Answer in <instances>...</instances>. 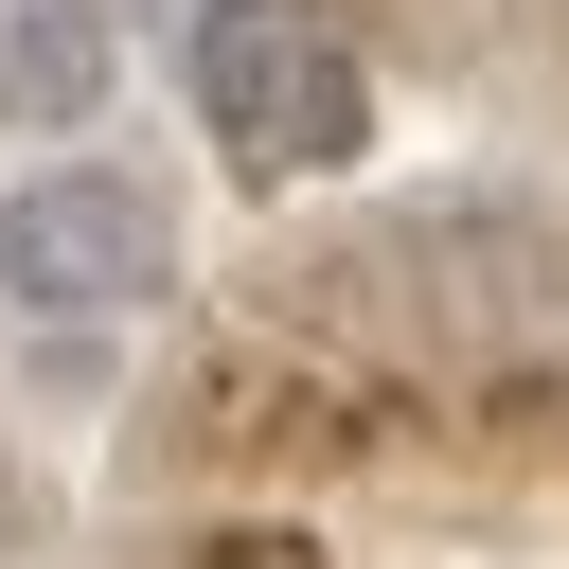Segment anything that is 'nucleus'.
<instances>
[{
    "mask_svg": "<svg viewBox=\"0 0 569 569\" xmlns=\"http://www.w3.org/2000/svg\"><path fill=\"white\" fill-rule=\"evenodd\" d=\"M196 124L231 142V178H356L373 160V71L320 0H196Z\"/></svg>",
    "mask_w": 569,
    "mask_h": 569,
    "instance_id": "f257e3e1",
    "label": "nucleus"
},
{
    "mask_svg": "<svg viewBox=\"0 0 569 569\" xmlns=\"http://www.w3.org/2000/svg\"><path fill=\"white\" fill-rule=\"evenodd\" d=\"M160 284H178V213H160V178H124V160H53V178L0 196V302H18V320H142Z\"/></svg>",
    "mask_w": 569,
    "mask_h": 569,
    "instance_id": "f03ea898",
    "label": "nucleus"
},
{
    "mask_svg": "<svg viewBox=\"0 0 569 569\" xmlns=\"http://www.w3.org/2000/svg\"><path fill=\"white\" fill-rule=\"evenodd\" d=\"M373 267H391L409 320H445V338H516V320L569 302V231H551L533 196H427V213H391Z\"/></svg>",
    "mask_w": 569,
    "mask_h": 569,
    "instance_id": "7ed1b4c3",
    "label": "nucleus"
},
{
    "mask_svg": "<svg viewBox=\"0 0 569 569\" xmlns=\"http://www.w3.org/2000/svg\"><path fill=\"white\" fill-rule=\"evenodd\" d=\"M124 89V18L107 0H0V142H71Z\"/></svg>",
    "mask_w": 569,
    "mask_h": 569,
    "instance_id": "20e7f679",
    "label": "nucleus"
}]
</instances>
